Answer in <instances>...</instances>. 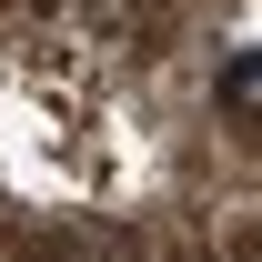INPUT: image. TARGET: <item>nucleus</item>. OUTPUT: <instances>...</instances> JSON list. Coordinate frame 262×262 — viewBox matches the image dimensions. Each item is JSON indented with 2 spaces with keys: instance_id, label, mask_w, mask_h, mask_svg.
Instances as JSON below:
<instances>
[{
  "instance_id": "f257e3e1",
  "label": "nucleus",
  "mask_w": 262,
  "mask_h": 262,
  "mask_svg": "<svg viewBox=\"0 0 262 262\" xmlns=\"http://www.w3.org/2000/svg\"><path fill=\"white\" fill-rule=\"evenodd\" d=\"M111 10H141V20H151V0H111Z\"/></svg>"
}]
</instances>
